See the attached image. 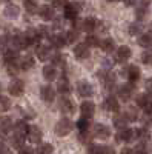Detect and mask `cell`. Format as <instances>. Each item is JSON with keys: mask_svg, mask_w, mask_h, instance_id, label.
<instances>
[{"mask_svg": "<svg viewBox=\"0 0 152 154\" xmlns=\"http://www.w3.org/2000/svg\"><path fill=\"white\" fill-rule=\"evenodd\" d=\"M71 130H72V123H71V120L66 119V117L60 119V120L57 122V125H55V134L60 136V137L68 136V134L71 133Z\"/></svg>", "mask_w": 152, "mask_h": 154, "instance_id": "obj_1", "label": "cell"}, {"mask_svg": "<svg viewBox=\"0 0 152 154\" xmlns=\"http://www.w3.org/2000/svg\"><path fill=\"white\" fill-rule=\"evenodd\" d=\"M117 142H132V140L138 139V130H120L117 134Z\"/></svg>", "mask_w": 152, "mask_h": 154, "instance_id": "obj_2", "label": "cell"}, {"mask_svg": "<svg viewBox=\"0 0 152 154\" xmlns=\"http://www.w3.org/2000/svg\"><path fill=\"white\" fill-rule=\"evenodd\" d=\"M42 137H43V133L39 126H35V125H31L28 128V139H29V142L32 143H40L42 142Z\"/></svg>", "mask_w": 152, "mask_h": 154, "instance_id": "obj_3", "label": "cell"}, {"mask_svg": "<svg viewBox=\"0 0 152 154\" xmlns=\"http://www.w3.org/2000/svg\"><path fill=\"white\" fill-rule=\"evenodd\" d=\"M94 136L100 140H106V139L111 137V130L103 123H97L94 126Z\"/></svg>", "mask_w": 152, "mask_h": 154, "instance_id": "obj_4", "label": "cell"}, {"mask_svg": "<svg viewBox=\"0 0 152 154\" xmlns=\"http://www.w3.org/2000/svg\"><path fill=\"white\" fill-rule=\"evenodd\" d=\"M80 11V3H66L65 5V17L68 20H75Z\"/></svg>", "mask_w": 152, "mask_h": 154, "instance_id": "obj_5", "label": "cell"}, {"mask_svg": "<svg viewBox=\"0 0 152 154\" xmlns=\"http://www.w3.org/2000/svg\"><path fill=\"white\" fill-rule=\"evenodd\" d=\"M77 91H79V94L83 96V97H91V96L94 94V88H92V85H91L89 82L82 80V82H79Z\"/></svg>", "mask_w": 152, "mask_h": 154, "instance_id": "obj_6", "label": "cell"}, {"mask_svg": "<svg viewBox=\"0 0 152 154\" xmlns=\"http://www.w3.org/2000/svg\"><path fill=\"white\" fill-rule=\"evenodd\" d=\"M74 56L77 57L79 60H85L89 57V46H88L86 43H80L74 48Z\"/></svg>", "mask_w": 152, "mask_h": 154, "instance_id": "obj_7", "label": "cell"}, {"mask_svg": "<svg viewBox=\"0 0 152 154\" xmlns=\"http://www.w3.org/2000/svg\"><path fill=\"white\" fill-rule=\"evenodd\" d=\"M8 89H9V94H11V96L19 97V96H22L23 91H25V85H23L22 80H14V82L9 83Z\"/></svg>", "mask_w": 152, "mask_h": 154, "instance_id": "obj_8", "label": "cell"}, {"mask_svg": "<svg viewBox=\"0 0 152 154\" xmlns=\"http://www.w3.org/2000/svg\"><path fill=\"white\" fill-rule=\"evenodd\" d=\"M80 111H82V117H86V119H91L94 112H95V105L92 102H83L82 106H80Z\"/></svg>", "mask_w": 152, "mask_h": 154, "instance_id": "obj_9", "label": "cell"}, {"mask_svg": "<svg viewBox=\"0 0 152 154\" xmlns=\"http://www.w3.org/2000/svg\"><path fill=\"white\" fill-rule=\"evenodd\" d=\"M105 109L106 111H111V112H117L118 108H120V103H118V100L117 97H114V96H109L106 100H105Z\"/></svg>", "mask_w": 152, "mask_h": 154, "instance_id": "obj_10", "label": "cell"}, {"mask_svg": "<svg viewBox=\"0 0 152 154\" xmlns=\"http://www.w3.org/2000/svg\"><path fill=\"white\" fill-rule=\"evenodd\" d=\"M25 37H26V40H28L29 46L37 45V43H39V40H40V34H39V31L34 29V28H29L26 32H25Z\"/></svg>", "mask_w": 152, "mask_h": 154, "instance_id": "obj_11", "label": "cell"}, {"mask_svg": "<svg viewBox=\"0 0 152 154\" xmlns=\"http://www.w3.org/2000/svg\"><path fill=\"white\" fill-rule=\"evenodd\" d=\"M40 96H42V99L45 100V102H52L54 99H55V91L52 88H51L49 85H46V86H42V89H40Z\"/></svg>", "mask_w": 152, "mask_h": 154, "instance_id": "obj_12", "label": "cell"}, {"mask_svg": "<svg viewBox=\"0 0 152 154\" xmlns=\"http://www.w3.org/2000/svg\"><path fill=\"white\" fill-rule=\"evenodd\" d=\"M97 25H98V22H97L95 19L88 17V19L82 20V28H80V29H83V31H86V32H92V31L97 28Z\"/></svg>", "mask_w": 152, "mask_h": 154, "instance_id": "obj_13", "label": "cell"}, {"mask_svg": "<svg viewBox=\"0 0 152 154\" xmlns=\"http://www.w3.org/2000/svg\"><path fill=\"white\" fill-rule=\"evenodd\" d=\"M39 14L43 20H52L54 19V8L49 6V5H43L39 9Z\"/></svg>", "mask_w": 152, "mask_h": 154, "instance_id": "obj_14", "label": "cell"}, {"mask_svg": "<svg viewBox=\"0 0 152 154\" xmlns=\"http://www.w3.org/2000/svg\"><path fill=\"white\" fill-rule=\"evenodd\" d=\"M126 75H128V79H129V82H137L138 79H140V69H138V66H135V65H131V66H128L126 68Z\"/></svg>", "mask_w": 152, "mask_h": 154, "instance_id": "obj_15", "label": "cell"}, {"mask_svg": "<svg viewBox=\"0 0 152 154\" xmlns=\"http://www.w3.org/2000/svg\"><path fill=\"white\" fill-rule=\"evenodd\" d=\"M60 111L65 114H72L74 112V102L71 99H61L60 100Z\"/></svg>", "mask_w": 152, "mask_h": 154, "instance_id": "obj_16", "label": "cell"}, {"mask_svg": "<svg viewBox=\"0 0 152 154\" xmlns=\"http://www.w3.org/2000/svg\"><path fill=\"white\" fill-rule=\"evenodd\" d=\"M132 91H134V86H132V85H123V86H120V89H118V96H120L121 100L126 102V100L131 99Z\"/></svg>", "mask_w": 152, "mask_h": 154, "instance_id": "obj_17", "label": "cell"}, {"mask_svg": "<svg viewBox=\"0 0 152 154\" xmlns=\"http://www.w3.org/2000/svg\"><path fill=\"white\" fill-rule=\"evenodd\" d=\"M131 48L129 46H126V45H123V46H120L118 48V51H117V60L118 62H126L129 57H131Z\"/></svg>", "mask_w": 152, "mask_h": 154, "instance_id": "obj_18", "label": "cell"}, {"mask_svg": "<svg viewBox=\"0 0 152 154\" xmlns=\"http://www.w3.org/2000/svg\"><path fill=\"white\" fill-rule=\"evenodd\" d=\"M43 77L48 80V82H52L55 80V77H57V69L54 65H46L43 68Z\"/></svg>", "mask_w": 152, "mask_h": 154, "instance_id": "obj_19", "label": "cell"}, {"mask_svg": "<svg viewBox=\"0 0 152 154\" xmlns=\"http://www.w3.org/2000/svg\"><path fill=\"white\" fill-rule=\"evenodd\" d=\"M17 63H19L20 69H31V68H34V59L31 56H25V57L19 59Z\"/></svg>", "mask_w": 152, "mask_h": 154, "instance_id": "obj_20", "label": "cell"}, {"mask_svg": "<svg viewBox=\"0 0 152 154\" xmlns=\"http://www.w3.org/2000/svg\"><path fill=\"white\" fill-rule=\"evenodd\" d=\"M51 43H52V46L55 48H63L68 42H66V35H63V34H54V35H51Z\"/></svg>", "mask_w": 152, "mask_h": 154, "instance_id": "obj_21", "label": "cell"}, {"mask_svg": "<svg viewBox=\"0 0 152 154\" xmlns=\"http://www.w3.org/2000/svg\"><path fill=\"white\" fill-rule=\"evenodd\" d=\"M11 126H12L11 119L9 117H2V119H0V134L6 136L9 133V130H11Z\"/></svg>", "mask_w": 152, "mask_h": 154, "instance_id": "obj_22", "label": "cell"}, {"mask_svg": "<svg viewBox=\"0 0 152 154\" xmlns=\"http://www.w3.org/2000/svg\"><path fill=\"white\" fill-rule=\"evenodd\" d=\"M49 57H51V53H49V48H48V46L40 45L39 48H37V59H39V60L45 62V60H48Z\"/></svg>", "mask_w": 152, "mask_h": 154, "instance_id": "obj_23", "label": "cell"}, {"mask_svg": "<svg viewBox=\"0 0 152 154\" xmlns=\"http://www.w3.org/2000/svg\"><path fill=\"white\" fill-rule=\"evenodd\" d=\"M23 143H25V136H22V134H17V133H14L11 136V145L14 146V148H22L23 146Z\"/></svg>", "mask_w": 152, "mask_h": 154, "instance_id": "obj_24", "label": "cell"}, {"mask_svg": "<svg viewBox=\"0 0 152 154\" xmlns=\"http://www.w3.org/2000/svg\"><path fill=\"white\" fill-rule=\"evenodd\" d=\"M100 46H101V49L105 51V53H112L114 51V48H115V43H114V40L112 38H103V40L100 42Z\"/></svg>", "mask_w": 152, "mask_h": 154, "instance_id": "obj_25", "label": "cell"}, {"mask_svg": "<svg viewBox=\"0 0 152 154\" xmlns=\"http://www.w3.org/2000/svg\"><path fill=\"white\" fill-rule=\"evenodd\" d=\"M19 14H20V9H19L17 5H8L5 8V16L9 17V19H16Z\"/></svg>", "mask_w": 152, "mask_h": 154, "instance_id": "obj_26", "label": "cell"}, {"mask_svg": "<svg viewBox=\"0 0 152 154\" xmlns=\"http://www.w3.org/2000/svg\"><path fill=\"white\" fill-rule=\"evenodd\" d=\"M128 122L129 120L126 117V114H120L114 119V125H115V128H118V130H124V126L128 125Z\"/></svg>", "mask_w": 152, "mask_h": 154, "instance_id": "obj_27", "label": "cell"}, {"mask_svg": "<svg viewBox=\"0 0 152 154\" xmlns=\"http://www.w3.org/2000/svg\"><path fill=\"white\" fill-rule=\"evenodd\" d=\"M28 128H29V126L26 125V122H25V120H19V122L14 125V133L25 136V134H28Z\"/></svg>", "mask_w": 152, "mask_h": 154, "instance_id": "obj_28", "label": "cell"}, {"mask_svg": "<svg viewBox=\"0 0 152 154\" xmlns=\"http://www.w3.org/2000/svg\"><path fill=\"white\" fill-rule=\"evenodd\" d=\"M25 9H26L29 14H35V12H39V5H37L35 0H25Z\"/></svg>", "mask_w": 152, "mask_h": 154, "instance_id": "obj_29", "label": "cell"}, {"mask_svg": "<svg viewBox=\"0 0 152 154\" xmlns=\"http://www.w3.org/2000/svg\"><path fill=\"white\" fill-rule=\"evenodd\" d=\"M57 89H58V93H61V94H68L71 91V85L68 83L66 79H61L57 83Z\"/></svg>", "mask_w": 152, "mask_h": 154, "instance_id": "obj_30", "label": "cell"}, {"mask_svg": "<svg viewBox=\"0 0 152 154\" xmlns=\"http://www.w3.org/2000/svg\"><path fill=\"white\" fill-rule=\"evenodd\" d=\"M138 43L145 48H151L152 46V32H148V34H143L140 38H138Z\"/></svg>", "mask_w": 152, "mask_h": 154, "instance_id": "obj_31", "label": "cell"}, {"mask_svg": "<svg viewBox=\"0 0 152 154\" xmlns=\"http://www.w3.org/2000/svg\"><path fill=\"white\" fill-rule=\"evenodd\" d=\"M88 46H100V40H98V37L97 35H92L89 34L86 37V42H85Z\"/></svg>", "mask_w": 152, "mask_h": 154, "instance_id": "obj_32", "label": "cell"}, {"mask_svg": "<svg viewBox=\"0 0 152 154\" xmlns=\"http://www.w3.org/2000/svg\"><path fill=\"white\" fill-rule=\"evenodd\" d=\"M11 108V102L8 97H0V112H5Z\"/></svg>", "mask_w": 152, "mask_h": 154, "instance_id": "obj_33", "label": "cell"}, {"mask_svg": "<svg viewBox=\"0 0 152 154\" xmlns=\"http://www.w3.org/2000/svg\"><path fill=\"white\" fill-rule=\"evenodd\" d=\"M6 69H8V74L16 75L20 68H19V63H17V62H12V63H6Z\"/></svg>", "mask_w": 152, "mask_h": 154, "instance_id": "obj_34", "label": "cell"}, {"mask_svg": "<svg viewBox=\"0 0 152 154\" xmlns=\"http://www.w3.org/2000/svg\"><path fill=\"white\" fill-rule=\"evenodd\" d=\"M52 152H54V148L51 143H43L39 148V154H52Z\"/></svg>", "mask_w": 152, "mask_h": 154, "instance_id": "obj_35", "label": "cell"}, {"mask_svg": "<svg viewBox=\"0 0 152 154\" xmlns=\"http://www.w3.org/2000/svg\"><path fill=\"white\" fill-rule=\"evenodd\" d=\"M77 38H79V31H77V29H72V31H69V32L66 34V42H68V43H74Z\"/></svg>", "mask_w": 152, "mask_h": 154, "instance_id": "obj_36", "label": "cell"}, {"mask_svg": "<svg viewBox=\"0 0 152 154\" xmlns=\"http://www.w3.org/2000/svg\"><path fill=\"white\" fill-rule=\"evenodd\" d=\"M88 126H89V119H86V117H82L77 123V128L80 131H88Z\"/></svg>", "mask_w": 152, "mask_h": 154, "instance_id": "obj_37", "label": "cell"}, {"mask_svg": "<svg viewBox=\"0 0 152 154\" xmlns=\"http://www.w3.org/2000/svg\"><path fill=\"white\" fill-rule=\"evenodd\" d=\"M148 102H149V96H146V94H138L137 96V105L140 108H143Z\"/></svg>", "mask_w": 152, "mask_h": 154, "instance_id": "obj_38", "label": "cell"}, {"mask_svg": "<svg viewBox=\"0 0 152 154\" xmlns=\"http://www.w3.org/2000/svg\"><path fill=\"white\" fill-rule=\"evenodd\" d=\"M142 62L145 65H152V51H145L142 54Z\"/></svg>", "mask_w": 152, "mask_h": 154, "instance_id": "obj_39", "label": "cell"}, {"mask_svg": "<svg viewBox=\"0 0 152 154\" xmlns=\"http://www.w3.org/2000/svg\"><path fill=\"white\" fill-rule=\"evenodd\" d=\"M129 32H131L132 35L140 34V32H142V26H140L138 23H134V25H131V26H129Z\"/></svg>", "mask_w": 152, "mask_h": 154, "instance_id": "obj_40", "label": "cell"}, {"mask_svg": "<svg viewBox=\"0 0 152 154\" xmlns=\"http://www.w3.org/2000/svg\"><path fill=\"white\" fill-rule=\"evenodd\" d=\"M126 117H128V120H135L137 119V109L135 108H129L128 111H126Z\"/></svg>", "mask_w": 152, "mask_h": 154, "instance_id": "obj_41", "label": "cell"}, {"mask_svg": "<svg viewBox=\"0 0 152 154\" xmlns=\"http://www.w3.org/2000/svg\"><path fill=\"white\" fill-rule=\"evenodd\" d=\"M89 154H103V146L101 145H91Z\"/></svg>", "mask_w": 152, "mask_h": 154, "instance_id": "obj_42", "label": "cell"}, {"mask_svg": "<svg viewBox=\"0 0 152 154\" xmlns=\"http://www.w3.org/2000/svg\"><path fill=\"white\" fill-rule=\"evenodd\" d=\"M37 31H39L40 37H51V35H49V28H46V26H40Z\"/></svg>", "mask_w": 152, "mask_h": 154, "instance_id": "obj_43", "label": "cell"}, {"mask_svg": "<svg viewBox=\"0 0 152 154\" xmlns=\"http://www.w3.org/2000/svg\"><path fill=\"white\" fill-rule=\"evenodd\" d=\"M19 154H34V149L29 148V146H22L20 151H19Z\"/></svg>", "mask_w": 152, "mask_h": 154, "instance_id": "obj_44", "label": "cell"}, {"mask_svg": "<svg viewBox=\"0 0 152 154\" xmlns=\"http://www.w3.org/2000/svg\"><path fill=\"white\" fill-rule=\"evenodd\" d=\"M138 137L146 140V139L149 137V133H148V130H145V128H142V130H138Z\"/></svg>", "mask_w": 152, "mask_h": 154, "instance_id": "obj_45", "label": "cell"}, {"mask_svg": "<svg viewBox=\"0 0 152 154\" xmlns=\"http://www.w3.org/2000/svg\"><path fill=\"white\" fill-rule=\"evenodd\" d=\"M143 111H145L146 114H151V112H152V102H151V100L143 106Z\"/></svg>", "mask_w": 152, "mask_h": 154, "instance_id": "obj_46", "label": "cell"}, {"mask_svg": "<svg viewBox=\"0 0 152 154\" xmlns=\"http://www.w3.org/2000/svg\"><path fill=\"white\" fill-rule=\"evenodd\" d=\"M52 5L57 8V6H63L65 8V5H66V0H52Z\"/></svg>", "mask_w": 152, "mask_h": 154, "instance_id": "obj_47", "label": "cell"}, {"mask_svg": "<svg viewBox=\"0 0 152 154\" xmlns=\"http://www.w3.org/2000/svg\"><path fill=\"white\" fill-rule=\"evenodd\" d=\"M103 154H115V149L112 146H103Z\"/></svg>", "mask_w": 152, "mask_h": 154, "instance_id": "obj_48", "label": "cell"}, {"mask_svg": "<svg viewBox=\"0 0 152 154\" xmlns=\"http://www.w3.org/2000/svg\"><path fill=\"white\" fill-rule=\"evenodd\" d=\"M120 154H137V152H135V149H132V148H123Z\"/></svg>", "mask_w": 152, "mask_h": 154, "instance_id": "obj_49", "label": "cell"}, {"mask_svg": "<svg viewBox=\"0 0 152 154\" xmlns=\"http://www.w3.org/2000/svg\"><path fill=\"white\" fill-rule=\"evenodd\" d=\"M0 154H11V151L6 148V145H2L0 146Z\"/></svg>", "mask_w": 152, "mask_h": 154, "instance_id": "obj_50", "label": "cell"}, {"mask_svg": "<svg viewBox=\"0 0 152 154\" xmlns=\"http://www.w3.org/2000/svg\"><path fill=\"white\" fill-rule=\"evenodd\" d=\"M123 2L128 5V6H132V5H135L137 3V0H123Z\"/></svg>", "mask_w": 152, "mask_h": 154, "instance_id": "obj_51", "label": "cell"}, {"mask_svg": "<svg viewBox=\"0 0 152 154\" xmlns=\"http://www.w3.org/2000/svg\"><path fill=\"white\" fill-rule=\"evenodd\" d=\"M108 2H117V0H108Z\"/></svg>", "mask_w": 152, "mask_h": 154, "instance_id": "obj_52", "label": "cell"}, {"mask_svg": "<svg viewBox=\"0 0 152 154\" xmlns=\"http://www.w3.org/2000/svg\"><path fill=\"white\" fill-rule=\"evenodd\" d=\"M0 94H2V85H0Z\"/></svg>", "mask_w": 152, "mask_h": 154, "instance_id": "obj_53", "label": "cell"}]
</instances>
